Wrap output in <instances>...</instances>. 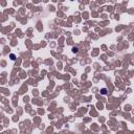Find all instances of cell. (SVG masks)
I'll list each match as a JSON object with an SVG mask.
<instances>
[{
	"instance_id": "cell-3",
	"label": "cell",
	"mask_w": 134,
	"mask_h": 134,
	"mask_svg": "<svg viewBox=\"0 0 134 134\" xmlns=\"http://www.w3.org/2000/svg\"><path fill=\"white\" fill-rule=\"evenodd\" d=\"M73 52H78V48L75 47V48H73Z\"/></svg>"
},
{
	"instance_id": "cell-2",
	"label": "cell",
	"mask_w": 134,
	"mask_h": 134,
	"mask_svg": "<svg viewBox=\"0 0 134 134\" xmlns=\"http://www.w3.org/2000/svg\"><path fill=\"white\" fill-rule=\"evenodd\" d=\"M106 91H107L106 89H102V94H106Z\"/></svg>"
},
{
	"instance_id": "cell-1",
	"label": "cell",
	"mask_w": 134,
	"mask_h": 134,
	"mask_svg": "<svg viewBox=\"0 0 134 134\" xmlns=\"http://www.w3.org/2000/svg\"><path fill=\"white\" fill-rule=\"evenodd\" d=\"M11 59L12 60H15V55L14 54H11Z\"/></svg>"
}]
</instances>
